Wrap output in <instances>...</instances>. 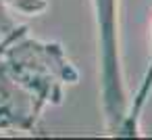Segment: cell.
<instances>
[{
	"label": "cell",
	"mask_w": 152,
	"mask_h": 140,
	"mask_svg": "<svg viewBox=\"0 0 152 140\" xmlns=\"http://www.w3.org/2000/svg\"><path fill=\"white\" fill-rule=\"evenodd\" d=\"M0 65L19 86L44 107L63 102V88L77 84L79 73L65 57L58 42H40L25 36L11 42L0 55Z\"/></svg>",
	"instance_id": "1"
},
{
	"label": "cell",
	"mask_w": 152,
	"mask_h": 140,
	"mask_svg": "<svg viewBox=\"0 0 152 140\" xmlns=\"http://www.w3.org/2000/svg\"><path fill=\"white\" fill-rule=\"evenodd\" d=\"M100 29V67H102V107L106 127L119 136L127 117V98L121 82L117 48V0H94Z\"/></svg>",
	"instance_id": "2"
},
{
	"label": "cell",
	"mask_w": 152,
	"mask_h": 140,
	"mask_svg": "<svg viewBox=\"0 0 152 140\" xmlns=\"http://www.w3.org/2000/svg\"><path fill=\"white\" fill-rule=\"evenodd\" d=\"M150 90H152V63H150V67L144 75V82H142V86H140V90L133 98V107L127 111V117L123 121V127H121L119 136H137V119H140V113H142V109H144V105L150 96Z\"/></svg>",
	"instance_id": "3"
},
{
	"label": "cell",
	"mask_w": 152,
	"mask_h": 140,
	"mask_svg": "<svg viewBox=\"0 0 152 140\" xmlns=\"http://www.w3.org/2000/svg\"><path fill=\"white\" fill-rule=\"evenodd\" d=\"M2 2H4L7 7H13V9L25 13V15L42 13V11H46V7H48L46 0H2Z\"/></svg>",
	"instance_id": "4"
},
{
	"label": "cell",
	"mask_w": 152,
	"mask_h": 140,
	"mask_svg": "<svg viewBox=\"0 0 152 140\" xmlns=\"http://www.w3.org/2000/svg\"><path fill=\"white\" fill-rule=\"evenodd\" d=\"M19 25L15 23V19L11 17V13H9V9H7V4L0 0V40H4L11 32H15Z\"/></svg>",
	"instance_id": "5"
},
{
	"label": "cell",
	"mask_w": 152,
	"mask_h": 140,
	"mask_svg": "<svg viewBox=\"0 0 152 140\" xmlns=\"http://www.w3.org/2000/svg\"><path fill=\"white\" fill-rule=\"evenodd\" d=\"M25 34H27V27H25V25H19V27H17L15 32H11V34L4 38V40H0V55L4 52V48H7L11 42H15L17 38H21V36H25Z\"/></svg>",
	"instance_id": "6"
}]
</instances>
